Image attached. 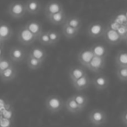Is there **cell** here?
Returning a JSON list of instances; mask_svg holds the SVG:
<instances>
[{"mask_svg":"<svg viewBox=\"0 0 127 127\" xmlns=\"http://www.w3.org/2000/svg\"><path fill=\"white\" fill-rule=\"evenodd\" d=\"M7 12H8V14L12 18H15V19L22 18L27 13L26 12L25 3L19 1L12 2L8 6Z\"/></svg>","mask_w":127,"mask_h":127,"instance_id":"obj_1","label":"cell"},{"mask_svg":"<svg viewBox=\"0 0 127 127\" xmlns=\"http://www.w3.org/2000/svg\"><path fill=\"white\" fill-rule=\"evenodd\" d=\"M45 107L51 113H57L64 107V102L58 95H51L45 100Z\"/></svg>","mask_w":127,"mask_h":127,"instance_id":"obj_2","label":"cell"},{"mask_svg":"<svg viewBox=\"0 0 127 127\" xmlns=\"http://www.w3.org/2000/svg\"><path fill=\"white\" fill-rule=\"evenodd\" d=\"M17 41H18L22 45H24V46L31 45V44L34 43V42L37 40V37H36L24 25L22 26L17 30Z\"/></svg>","mask_w":127,"mask_h":127,"instance_id":"obj_3","label":"cell"},{"mask_svg":"<svg viewBox=\"0 0 127 127\" xmlns=\"http://www.w3.org/2000/svg\"><path fill=\"white\" fill-rule=\"evenodd\" d=\"M27 53L25 49L18 46H14L9 51V59L13 63H20L24 62L27 57Z\"/></svg>","mask_w":127,"mask_h":127,"instance_id":"obj_4","label":"cell"},{"mask_svg":"<svg viewBox=\"0 0 127 127\" xmlns=\"http://www.w3.org/2000/svg\"><path fill=\"white\" fill-rule=\"evenodd\" d=\"M89 120L92 125L98 126L106 122L107 116L104 111L100 109H93L89 113Z\"/></svg>","mask_w":127,"mask_h":127,"instance_id":"obj_5","label":"cell"},{"mask_svg":"<svg viewBox=\"0 0 127 127\" xmlns=\"http://www.w3.org/2000/svg\"><path fill=\"white\" fill-rule=\"evenodd\" d=\"M103 37L105 38V42L111 45H117L123 41L117 30H112L109 27L105 28V32L103 34Z\"/></svg>","mask_w":127,"mask_h":127,"instance_id":"obj_6","label":"cell"},{"mask_svg":"<svg viewBox=\"0 0 127 127\" xmlns=\"http://www.w3.org/2000/svg\"><path fill=\"white\" fill-rule=\"evenodd\" d=\"M105 27L101 23H92L88 27L87 34L91 38H98V37L103 36V34L105 32Z\"/></svg>","mask_w":127,"mask_h":127,"instance_id":"obj_7","label":"cell"},{"mask_svg":"<svg viewBox=\"0 0 127 127\" xmlns=\"http://www.w3.org/2000/svg\"><path fill=\"white\" fill-rule=\"evenodd\" d=\"M105 58L93 56V58L92 59V61H91L90 63L88 64L86 68L88 69V70L92 71V72L99 73L100 71L105 67Z\"/></svg>","mask_w":127,"mask_h":127,"instance_id":"obj_8","label":"cell"},{"mask_svg":"<svg viewBox=\"0 0 127 127\" xmlns=\"http://www.w3.org/2000/svg\"><path fill=\"white\" fill-rule=\"evenodd\" d=\"M63 10L64 7L60 2L56 1V0H51L46 3L45 8H44V13L47 17V16L53 15V14L58 13V12L63 11Z\"/></svg>","mask_w":127,"mask_h":127,"instance_id":"obj_9","label":"cell"},{"mask_svg":"<svg viewBox=\"0 0 127 127\" xmlns=\"http://www.w3.org/2000/svg\"><path fill=\"white\" fill-rule=\"evenodd\" d=\"M14 30L11 26L5 22H0V40L3 42H7L12 37Z\"/></svg>","mask_w":127,"mask_h":127,"instance_id":"obj_10","label":"cell"},{"mask_svg":"<svg viewBox=\"0 0 127 127\" xmlns=\"http://www.w3.org/2000/svg\"><path fill=\"white\" fill-rule=\"evenodd\" d=\"M93 56L94 55L92 53V51L91 50V49H83V50L78 52V55H77L78 62L85 67H86L88 66V64L92 61V59L93 58Z\"/></svg>","mask_w":127,"mask_h":127,"instance_id":"obj_11","label":"cell"},{"mask_svg":"<svg viewBox=\"0 0 127 127\" xmlns=\"http://www.w3.org/2000/svg\"><path fill=\"white\" fill-rule=\"evenodd\" d=\"M92 83L93 87L97 90H104L107 88L109 86V79L105 74H97V75L92 79Z\"/></svg>","mask_w":127,"mask_h":127,"instance_id":"obj_12","label":"cell"},{"mask_svg":"<svg viewBox=\"0 0 127 127\" xmlns=\"http://www.w3.org/2000/svg\"><path fill=\"white\" fill-rule=\"evenodd\" d=\"M25 3L26 12L31 15H37L42 10V4L38 0H28Z\"/></svg>","mask_w":127,"mask_h":127,"instance_id":"obj_13","label":"cell"},{"mask_svg":"<svg viewBox=\"0 0 127 127\" xmlns=\"http://www.w3.org/2000/svg\"><path fill=\"white\" fill-rule=\"evenodd\" d=\"M46 17H47V20L53 25H64L65 24L66 19H67L64 10L53 14V15L47 16Z\"/></svg>","mask_w":127,"mask_h":127,"instance_id":"obj_14","label":"cell"},{"mask_svg":"<svg viewBox=\"0 0 127 127\" xmlns=\"http://www.w3.org/2000/svg\"><path fill=\"white\" fill-rule=\"evenodd\" d=\"M72 87L76 89L77 91H82L85 89L88 88L92 84V80H91L90 77L87 74H85V76L81 77L80 79L77 80L76 81L72 82Z\"/></svg>","mask_w":127,"mask_h":127,"instance_id":"obj_15","label":"cell"},{"mask_svg":"<svg viewBox=\"0 0 127 127\" xmlns=\"http://www.w3.org/2000/svg\"><path fill=\"white\" fill-rule=\"evenodd\" d=\"M17 75V69L14 65L7 68L3 73L0 74V80L3 82H9L13 80Z\"/></svg>","mask_w":127,"mask_h":127,"instance_id":"obj_16","label":"cell"},{"mask_svg":"<svg viewBox=\"0 0 127 127\" xmlns=\"http://www.w3.org/2000/svg\"><path fill=\"white\" fill-rule=\"evenodd\" d=\"M28 55H31V57L44 62L47 57V52L44 50V49L40 47H33L28 53Z\"/></svg>","mask_w":127,"mask_h":127,"instance_id":"obj_17","label":"cell"},{"mask_svg":"<svg viewBox=\"0 0 127 127\" xmlns=\"http://www.w3.org/2000/svg\"><path fill=\"white\" fill-rule=\"evenodd\" d=\"M64 107H65V109L70 113H72V114H78L83 111L78 106V105L74 100L72 96H71V97H69L66 99L65 103H64Z\"/></svg>","mask_w":127,"mask_h":127,"instance_id":"obj_18","label":"cell"},{"mask_svg":"<svg viewBox=\"0 0 127 127\" xmlns=\"http://www.w3.org/2000/svg\"><path fill=\"white\" fill-rule=\"evenodd\" d=\"M30 31L35 35L36 37H38L40 35V34L42 33L44 30H43V26L42 24H40L39 22L36 20H31V21H29L27 24L24 25Z\"/></svg>","mask_w":127,"mask_h":127,"instance_id":"obj_19","label":"cell"},{"mask_svg":"<svg viewBox=\"0 0 127 127\" xmlns=\"http://www.w3.org/2000/svg\"><path fill=\"white\" fill-rule=\"evenodd\" d=\"M86 74L85 70L81 67H72L69 70V78L71 80V82L76 81L77 80L80 79L81 77L85 76Z\"/></svg>","mask_w":127,"mask_h":127,"instance_id":"obj_20","label":"cell"},{"mask_svg":"<svg viewBox=\"0 0 127 127\" xmlns=\"http://www.w3.org/2000/svg\"><path fill=\"white\" fill-rule=\"evenodd\" d=\"M115 63L117 67H127V51L120 50L115 57Z\"/></svg>","mask_w":127,"mask_h":127,"instance_id":"obj_21","label":"cell"},{"mask_svg":"<svg viewBox=\"0 0 127 127\" xmlns=\"http://www.w3.org/2000/svg\"><path fill=\"white\" fill-rule=\"evenodd\" d=\"M90 49L92 51V53H93L94 56L102 57V58L105 59L106 55H108V49L104 45H102V44H95V45H93Z\"/></svg>","mask_w":127,"mask_h":127,"instance_id":"obj_22","label":"cell"},{"mask_svg":"<svg viewBox=\"0 0 127 127\" xmlns=\"http://www.w3.org/2000/svg\"><path fill=\"white\" fill-rule=\"evenodd\" d=\"M72 97L82 110L85 109L86 107V105H88V98H87L86 95H85L82 93H77L74 95H72Z\"/></svg>","mask_w":127,"mask_h":127,"instance_id":"obj_23","label":"cell"},{"mask_svg":"<svg viewBox=\"0 0 127 127\" xmlns=\"http://www.w3.org/2000/svg\"><path fill=\"white\" fill-rule=\"evenodd\" d=\"M62 32H63V35L64 37H66L67 39H72L74 37H76L78 35L79 31L75 29L71 28L69 25H67L66 24H64L63 27H62Z\"/></svg>","mask_w":127,"mask_h":127,"instance_id":"obj_24","label":"cell"},{"mask_svg":"<svg viewBox=\"0 0 127 127\" xmlns=\"http://www.w3.org/2000/svg\"><path fill=\"white\" fill-rule=\"evenodd\" d=\"M43 63L44 62L33 58L31 55H27V57H26V64H27V67L31 70H37V69L40 68L42 67Z\"/></svg>","mask_w":127,"mask_h":127,"instance_id":"obj_25","label":"cell"},{"mask_svg":"<svg viewBox=\"0 0 127 127\" xmlns=\"http://www.w3.org/2000/svg\"><path fill=\"white\" fill-rule=\"evenodd\" d=\"M65 24L67 25H69L70 27H71V28L79 31L82 27V20L78 17H67V19L65 21Z\"/></svg>","mask_w":127,"mask_h":127,"instance_id":"obj_26","label":"cell"},{"mask_svg":"<svg viewBox=\"0 0 127 127\" xmlns=\"http://www.w3.org/2000/svg\"><path fill=\"white\" fill-rule=\"evenodd\" d=\"M48 35L51 42V46L55 45L60 41V34L57 30H48Z\"/></svg>","mask_w":127,"mask_h":127,"instance_id":"obj_27","label":"cell"},{"mask_svg":"<svg viewBox=\"0 0 127 127\" xmlns=\"http://www.w3.org/2000/svg\"><path fill=\"white\" fill-rule=\"evenodd\" d=\"M37 41L43 46H51V42H50L48 31H43L40 34V35L37 37Z\"/></svg>","mask_w":127,"mask_h":127,"instance_id":"obj_28","label":"cell"},{"mask_svg":"<svg viewBox=\"0 0 127 127\" xmlns=\"http://www.w3.org/2000/svg\"><path fill=\"white\" fill-rule=\"evenodd\" d=\"M13 65V62L8 58L5 57H1L0 58V74L3 73L4 70H6L7 68H9L10 67Z\"/></svg>","mask_w":127,"mask_h":127,"instance_id":"obj_29","label":"cell"},{"mask_svg":"<svg viewBox=\"0 0 127 127\" xmlns=\"http://www.w3.org/2000/svg\"><path fill=\"white\" fill-rule=\"evenodd\" d=\"M116 74L121 81H127V67H117Z\"/></svg>","mask_w":127,"mask_h":127,"instance_id":"obj_30","label":"cell"},{"mask_svg":"<svg viewBox=\"0 0 127 127\" xmlns=\"http://www.w3.org/2000/svg\"><path fill=\"white\" fill-rule=\"evenodd\" d=\"M118 33H119V35H120V37L122 38V40L124 41L125 37H126V34H127V25H125V24H123V25H120L119 27V29L117 30Z\"/></svg>","mask_w":127,"mask_h":127,"instance_id":"obj_31","label":"cell"},{"mask_svg":"<svg viewBox=\"0 0 127 127\" xmlns=\"http://www.w3.org/2000/svg\"><path fill=\"white\" fill-rule=\"evenodd\" d=\"M121 119H122V121L125 123V124L127 126V111L124 112V113L122 114V117H121Z\"/></svg>","mask_w":127,"mask_h":127,"instance_id":"obj_32","label":"cell"},{"mask_svg":"<svg viewBox=\"0 0 127 127\" xmlns=\"http://www.w3.org/2000/svg\"><path fill=\"white\" fill-rule=\"evenodd\" d=\"M3 42H2V41H1V40H0V48H1V47H2V45H3Z\"/></svg>","mask_w":127,"mask_h":127,"instance_id":"obj_33","label":"cell"},{"mask_svg":"<svg viewBox=\"0 0 127 127\" xmlns=\"http://www.w3.org/2000/svg\"><path fill=\"white\" fill-rule=\"evenodd\" d=\"M124 41H126V42H127V34H126V37H125V39H124Z\"/></svg>","mask_w":127,"mask_h":127,"instance_id":"obj_34","label":"cell"}]
</instances>
